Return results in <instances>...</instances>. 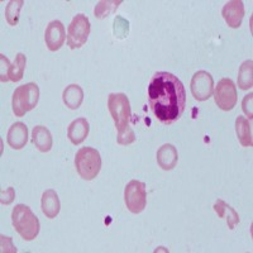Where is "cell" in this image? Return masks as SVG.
<instances>
[{
    "mask_svg": "<svg viewBox=\"0 0 253 253\" xmlns=\"http://www.w3.org/2000/svg\"><path fill=\"white\" fill-rule=\"evenodd\" d=\"M147 95L151 112L158 122L170 126L181 118L186 107V91L177 76L170 72H156L150 81Z\"/></svg>",
    "mask_w": 253,
    "mask_h": 253,
    "instance_id": "1",
    "label": "cell"
},
{
    "mask_svg": "<svg viewBox=\"0 0 253 253\" xmlns=\"http://www.w3.org/2000/svg\"><path fill=\"white\" fill-rule=\"evenodd\" d=\"M108 109L118 132L117 142L122 146L132 144L135 134L130 128V104L129 99L123 92H112L108 96Z\"/></svg>",
    "mask_w": 253,
    "mask_h": 253,
    "instance_id": "2",
    "label": "cell"
},
{
    "mask_svg": "<svg viewBox=\"0 0 253 253\" xmlns=\"http://www.w3.org/2000/svg\"><path fill=\"white\" fill-rule=\"evenodd\" d=\"M12 223L24 241H33L40 233V220L31 208L24 204H18L12 211Z\"/></svg>",
    "mask_w": 253,
    "mask_h": 253,
    "instance_id": "3",
    "label": "cell"
},
{
    "mask_svg": "<svg viewBox=\"0 0 253 253\" xmlns=\"http://www.w3.org/2000/svg\"><path fill=\"white\" fill-rule=\"evenodd\" d=\"M75 167L83 180L91 181L101 170L100 153L91 147H83L75 155Z\"/></svg>",
    "mask_w": 253,
    "mask_h": 253,
    "instance_id": "4",
    "label": "cell"
},
{
    "mask_svg": "<svg viewBox=\"0 0 253 253\" xmlns=\"http://www.w3.org/2000/svg\"><path fill=\"white\" fill-rule=\"evenodd\" d=\"M38 100H40V87L37 84L28 83L18 86L13 92V113L17 117H24L26 113L37 107Z\"/></svg>",
    "mask_w": 253,
    "mask_h": 253,
    "instance_id": "5",
    "label": "cell"
},
{
    "mask_svg": "<svg viewBox=\"0 0 253 253\" xmlns=\"http://www.w3.org/2000/svg\"><path fill=\"white\" fill-rule=\"evenodd\" d=\"M90 22L85 14H76L67 28V46L71 49L81 48L90 36Z\"/></svg>",
    "mask_w": 253,
    "mask_h": 253,
    "instance_id": "6",
    "label": "cell"
},
{
    "mask_svg": "<svg viewBox=\"0 0 253 253\" xmlns=\"http://www.w3.org/2000/svg\"><path fill=\"white\" fill-rule=\"evenodd\" d=\"M124 203L130 213H142L147 205L146 184L137 180L128 182L124 189Z\"/></svg>",
    "mask_w": 253,
    "mask_h": 253,
    "instance_id": "7",
    "label": "cell"
},
{
    "mask_svg": "<svg viewBox=\"0 0 253 253\" xmlns=\"http://www.w3.org/2000/svg\"><path fill=\"white\" fill-rule=\"evenodd\" d=\"M214 100L218 105L219 109L229 112L236 107L238 95H237V87L230 79H221L214 90Z\"/></svg>",
    "mask_w": 253,
    "mask_h": 253,
    "instance_id": "8",
    "label": "cell"
},
{
    "mask_svg": "<svg viewBox=\"0 0 253 253\" xmlns=\"http://www.w3.org/2000/svg\"><path fill=\"white\" fill-rule=\"evenodd\" d=\"M190 89H191L193 96L198 101L208 100L214 92L213 76L204 70L195 72L191 79Z\"/></svg>",
    "mask_w": 253,
    "mask_h": 253,
    "instance_id": "9",
    "label": "cell"
},
{
    "mask_svg": "<svg viewBox=\"0 0 253 253\" xmlns=\"http://www.w3.org/2000/svg\"><path fill=\"white\" fill-rule=\"evenodd\" d=\"M66 41V31L60 20H52L44 32V42L51 52H56L63 46Z\"/></svg>",
    "mask_w": 253,
    "mask_h": 253,
    "instance_id": "10",
    "label": "cell"
},
{
    "mask_svg": "<svg viewBox=\"0 0 253 253\" xmlns=\"http://www.w3.org/2000/svg\"><path fill=\"white\" fill-rule=\"evenodd\" d=\"M221 15L230 28H239L245 17V4L241 0H230L221 9Z\"/></svg>",
    "mask_w": 253,
    "mask_h": 253,
    "instance_id": "11",
    "label": "cell"
},
{
    "mask_svg": "<svg viewBox=\"0 0 253 253\" xmlns=\"http://www.w3.org/2000/svg\"><path fill=\"white\" fill-rule=\"evenodd\" d=\"M27 142H28V128L26 124L22 122L13 124L9 128L6 135V143L9 144V147L17 151L22 150L23 147H26Z\"/></svg>",
    "mask_w": 253,
    "mask_h": 253,
    "instance_id": "12",
    "label": "cell"
},
{
    "mask_svg": "<svg viewBox=\"0 0 253 253\" xmlns=\"http://www.w3.org/2000/svg\"><path fill=\"white\" fill-rule=\"evenodd\" d=\"M90 130L89 122L85 118H78L70 123L67 128V138L72 144L79 146L87 138Z\"/></svg>",
    "mask_w": 253,
    "mask_h": 253,
    "instance_id": "13",
    "label": "cell"
},
{
    "mask_svg": "<svg viewBox=\"0 0 253 253\" xmlns=\"http://www.w3.org/2000/svg\"><path fill=\"white\" fill-rule=\"evenodd\" d=\"M156 158H157L158 166L161 167L162 170L170 171L176 166L178 161L177 150L172 144L166 143L158 148L157 153H156Z\"/></svg>",
    "mask_w": 253,
    "mask_h": 253,
    "instance_id": "14",
    "label": "cell"
},
{
    "mask_svg": "<svg viewBox=\"0 0 253 253\" xmlns=\"http://www.w3.org/2000/svg\"><path fill=\"white\" fill-rule=\"evenodd\" d=\"M32 143L40 152L47 153L51 151L52 144V134L46 126H36L32 130Z\"/></svg>",
    "mask_w": 253,
    "mask_h": 253,
    "instance_id": "15",
    "label": "cell"
},
{
    "mask_svg": "<svg viewBox=\"0 0 253 253\" xmlns=\"http://www.w3.org/2000/svg\"><path fill=\"white\" fill-rule=\"evenodd\" d=\"M42 211L46 215V218L53 219L58 215L61 209L60 198H58L57 193L55 190L48 189L42 194Z\"/></svg>",
    "mask_w": 253,
    "mask_h": 253,
    "instance_id": "16",
    "label": "cell"
},
{
    "mask_svg": "<svg viewBox=\"0 0 253 253\" xmlns=\"http://www.w3.org/2000/svg\"><path fill=\"white\" fill-rule=\"evenodd\" d=\"M62 100L69 109L76 110L81 107L84 101V90L78 84H71L63 90Z\"/></svg>",
    "mask_w": 253,
    "mask_h": 253,
    "instance_id": "17",
    "label": "cell"
},
{
    "mask_svg": "<svg viewBox=\"0 0 253 253\" xmlns=\"http://www.w3.org/2000/svg\"><path fill=\"white\" fill-rule=\"evenodd\" d=\"M214 210H215V213L218 214L219 218H225L227 219V224L228 228L230 230H233L236 224L239 223V215L237 213L236 210L233 208L228 205L227 203H224L223 200L218 199L214 204Z\"/></svg>",
    "mask_w": 253,
    "mask_h": 253,
    "instance_id": "18",
    "label": "cell"
},
{
    "mask_svg": "<svg viewBox=\"0 0 253 253\" xmlns=\"http://www.w3.org/2000/svg\"><path fill=\"white\" fill-rule=\"evenodd\" d=\"M236 133L238 137L239 143L243 147H252V128H251V122L246 119L245 117H238L236 119Z\"/></svg>",
    "mask_w": 253,
    "mask_h": 253,
    "instance_id": "19",
    "label": "cell"
},
{
    "mask_svg": "<svg viewBox=\"0 0 253 253\" xmlns=\"http://www.w3.org/2000/svg\"><path fill=\"white\" fill-rule=\"evenodd\" d=\"M238 86L242 90H248L253 86V61L247 60L242 63L238 71Z\"/></svg>",
    "mask_w": 253,
    "mask_h": 253,
    "instance_id": "20",
    "label": "cell"
},
{
    "mask_svg": "<svg viewBox=\"0 0 253 253\" xmlns=\"http://www.w3.org/2000/svg\"><path fill=\"white\" fill-rule=\"evenodd\" d=\"M26 66H27L26 56H24L23 53H17L14 62L10 65V67H9V72H8L9 80L13 81V83H18V81L22 80V79H23Z\"/></svg>",
    "mask_w": 253,
    "mask_h": 253,
    "instance_id": "21",
    "label": "cell"
},
{
    "mask_svg": "<svg viewBox=\"0 0 253 253\" xmlns=\"http://www.w3.org/2000/svg\"><path fill=\"white\" fill-rule=\"evenodd\" d=\"M23 0H12V1H9L5 8V19L9 26H17L18 22H19L20 9L23 8Z\"/></svg>",
    "mask_w": 253,
    "mask_h": 253,
    "instance_id": "22",
    "label": "cell"
},
{
    "mask_svg": "<svg viewBox=\"0 0 253 253\" xmlns=\"http://www.w3.org/2000/svg\"><path fill=\"white\" fill-rule=\"evenodd\" d=\"M121 4H122L121 0H118V1H107V0L99 1V3L95 5V9H94L95 17L99 18V19L107 18L108 15L113 14V13L118 9V6L121 5Z\"/></svg>",
    "mask_w": 253,
    "mask_h": 253,
    "instance_id": "23",
    "label": "cell"
},
{
    "mask_svg": "<svg viewBox=\"0 0 253 253\" xmlns=\"http://www.w3.org/2000/svg\"><path fill=\"white\" fill-rule=\"evenodd\" d=\"M113 33H114L115 38H119V40H124V38L128 37V33H129V22L124 19L121 15H117L114 18V22H113Z\"/></svg>",
    "mask_w": 253,
    "mask_h": 253,
    "instance_id": "24",
    "label": "cell"
},
{
    "mask_svg": "<svg viewBox=\"0 0 253 253\" xmlns=\"http://www.w3.org/2000/svg\"><path fill=\"white\" fill-rule=\"evenodd\" d=\"M10 65H12V63L9 62L8 57H5V56L1 53V55H0V80H1V83H6V81H9L8 72H9V67H10Z\"/></svg>",
    "mask_w": 253,
    "mask_h": 253,
    "instance_id": "25",
    "label": "cell"
},
{
    "mask_svg": "<svg viewBox=\"0 0 253 253\" xmlns=\"http://www.w3.org/2000/svg\"><path fill=\"white\" fill-rule=\"evenodd\" d=\"M15 199V191L13 187H8V189L3 190L1 191V198H0V202L3 205H10Z\"/></svg>",
    "mask_w": 253,
    "mask_h": 253,
    "instance_id": "26",
    "label": "cell"
},
{
    "mask_svg": "<svg viewBox=\"0 0 253 253\" xmlns=\"http://www.w3.org/2000/svg\"><path fill=\"white\" fill-rule=\"evenodd\" d=\"M252 96L253 94L252 92H250V94L246 96L245 99H243V101H242V109H243V112L246 113V115L248 117V119L250 121H252Z\"/></svg>",
    "mask_w": 253,
    "mask_h": 253,
    "instance_id": "27",
    "label": "cell"
},
{
    "mask_svg": "<svg viewBox=\"0 0 253 253\" xmlns=\"http://www.w3.org/2000/svg\"><path fill=\"white\" fill-rule=\"evenodd\" d=\"M4 247H9L12 252H17V248L12 245V238H10V237L1 236V248Z\"/></svg>",
    "mask_w": 253,
    "mask_h": 253,
    "instance_id": "28",
    "label": "cell"
}]
</instances>
